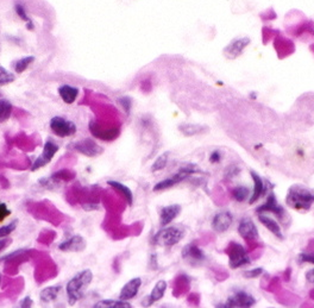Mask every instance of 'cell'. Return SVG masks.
Here are the masks:
<instances>
[{
	"label": "cell",
	"instance_id": "cell-1",
	"mask_svg": "<svg viewBox=\"0 0 314 308\" xmlns=\"http://www.w3.org/2000/svg\"><path fill=\"white\" fill-rule=\"evenodd\" d=\"M93 281V274L90 269H85L78 272L71 281L67 284L66 292L68 295L69 304H75L79 300L85 296L86 290L90 287L91 282Z\"/></svg>",
	"mask_w": 314,
	"mask_h": 308
},
{
	"label": "cell",
	"instance_id": "cell-2",
	"mask_svg": "<svg viewBox=\"0 0 314 308\" xmlns=\"http://www.w3.org/2000/svg\"><path fill=\"white\" fill-rule=\"evenodd\" d=\"M285 202L295 210H308L314 204V193L308 188L294 184L288 190Z\"/></svg>",
	"mask_w": 314,
	"mask_h": 308
},
{
	"label": "cell",
	"instance_id": "cell-3",
	"mask_svg": "<svg viewBox=\"0 0 314 308\" xmlns=\"http://www.w3.org/2000/svg\"><path fill=\"white\" fill-rule=\"evenodd\" d=\"M183 236H185L183 228H176V226L163 228L152 237V244L158 245V246L170 248L180 243Z\"/></svg>",
	"mask_w": 314,
	"mask_h": 308
},
{
	"label": "cell",
	"instance_id": "cell-4",
	"mask_svg": "<svg viewBox=\"0 0 314 308\" xmlns=\"http://www.w3.org/2000/svg\"><path fill=\"white\" fill-rule=\"evenodd\" d=\"M228 254V264L232 269L240 268L243 266H247L251 263L249 256H247L246 250L244 249L242 245L237 243H231L228 245V249L226 250Z\"/></svg>",
	"mask_w": 314,
	"mask_h": 308
},
{
	"label": "cell",
	"instance_id": "cell-5",
	"mask_svg": "<svg viewBox=\"0 0 314 308\" xmlns=\"http://www.w3.org/2000/svg\"><path fill=\"white\" fill-rule=\"evenodd\" d=\"M198 172V169L195 168V166H186L183 168H181L176 174H174L171 178H168L166 180L160 181L157 184H155L154 187V192H160V190H168V188H171L175 184H180L181 181H183L185 178H188L189 175H192L193 172Z\"/></svg>",
	"mask_w": 314,
	"mask_h": 308
},
{
	"label": "cell",
	"instance_id": "cell-6",
	"mask_svg": "<svg viewBox=\"0 0 314 308\" xmlns=\"http://www.w3.org/2000/svg\"><path fill=\"white\" fill-rule=\"evenodd\" d=\"M59 144L53 142V140H47L46 144H44L42 154L35 160L33 166H31V172H36L40 168H43L44 166L49 164L54 158V156L56 155V152H59Z\"/></svg>",
	"mask_w": 314,
	"mask_h": 308
},
{
	"label": "cell",
	"instance_id": "cell-7",
	"mask_svg": "<svg viewBox=\"0 0 314 308\" xmlns=\"http://www.w3.org/2000/svg\"><path fill=\"white\" fill-rule=\"evenodd\" d=\"M68 149L80 152L82 155L87 157H97L101 155L104 152L103 148L98 146V144L95 143L93 140H91V138H86V140H80V142L69 144Z\"/></svg>",
	"mask_w": 314,
	"mask_h": 308
},
{
	"label": "cell",
	"instance_id": "cell-8",
	"mask_svg": "<svg viewBox=\"0 0 314 308\" xmlns=\"http://www.w3.org/2000/svg\"><path fill=\"white\" fill-rule=\"evenodd\" d=\"M50 128L57 137H69L76 132V125L71 120L62 117H54L50 120Z\"/></svg>",
	"mask_w": 314,
	"mask_h": 308
},
{
	"label": "cell",
	"instance_id": "cell-9",
	"mask_svg": "<svg viewBox=\"0 0 314 308\" xmlns=\"http://www.w3.org/2000/svg\"><path fill=\"white\" fill-rule=\"evenodd\" d=\"M256 304V298L252 295L245 293V292H238L232 296L227 298L226 304H223L221 307H237V308H247L252 307Z\"/></svg>",
	"mask_w": 314,
	"mask_h": 308
},
{
	"label": "cell",
	"instance_id": "cell-10",
	"mask_svg": "<svg viewBox=\"0 0 314 308\" xmlns=\"http://www.w3.org/2000/svg\"><path fill=\"white\" fill-rule=\"evenodd\" d=\"M182 258L190 266H200L205 262L206 256L201 250L194 244H188L183 248Z\"/></svg>",
	"mask_w": 314,
	"mask_h": 308
},
{
	"label": "cell",
	"instance_id": "cell-11",
	"mask_svg": "<svg viewBox=\"0 0 314 308\" xmlns=\"http://www.w3.org/2000/svg\"><path fill=\"white\" fill-rule=\"evenodd\" d=\"M233 222V216L231 214L230 210H220L212 219V228L215 232L223 234L230 228L231 224Z\"/></svg>",
	"mask_w": 314,
	"mask_h": 308
},
{
	"label": "cell",
	"instance_id": "cell-12",
	"mask_svg": "<svg viewBox=\"0 0 314 308\" xmlns=\"http://www.w3.org/2000/svg\"><path fill=\"white\" fill-rule=\"evenodd\" d=\"M86 245H87V243H86L85 238L79 234H75L65 242H62L59 245V249L63 251V252H80V251H84L86 249Z\"/></svg>",
	"mask_w": 314,
	"mask_h": 308
},
{
	"label": "cell",
	"instance_id": "cell-13",
	"mask_svg": "<svg viewBox=\"0 0 314 308\" xmlns=\"http://www.w3.org/2000/svg\"><path fill=\"white\" fill-rule=\"evenodd\" d=\"M238 234L244 240L247 242L255 240L258 238V230H257L255 222L249 218H243L240 220L239 226H238Z\"/></svg>",
	"mask_w": 314,
	"mask_h": 308
},
{
	"label": "cell",
	"instance_id": "cell-14",
	"mask_svg": "<svg viewBox=\"0 0 314 308\" xmlns=\"http://www.w3.org/2000/svg\"><path fill=\"white\" fill-rule=\"evenodd\" d=\"M262 212L274 213V214L277 216L281 220H283V218H284L283 207L278 205V202H277V200H276V196H275L274 193H271L270 196H268V200H266V202L264 204V205H262L261 207H258V208L256 210L257 214H258V213H262Z\"/></svg>",
	"mask_w": 314,
	"mask_h": 308
},
{
	"label": "cell",
	"instance_id": "cell-15",
	"mask_svg": "<svg viewBox=\"0 0 314 308\" xmlns=\"http://www.w3.org/2000/svg\"><path fill=\"white\" fill-rule=\"evenodd\" d=\"M141 286H142L141 278H135L130 280L128 284L122 288V290H120V294H119L120 300H124V301L131 300V298H133L136 295L138 294V290H139V288H141Z\"/></svg>",
	"mask_w": 314,
	"mask_h": 308
},
{
	"label": "cell",
	"instance_id": "cell-16",
	"mask_svg": "<svg viewBox=\"0 0 314 308\" xmlns=\"http://www.w3.org/2000/svg\"><path fill=\"white\" fill-rule=\"evenodd\" d=\"M250 44V40L247 37H243V38H237L231 42L228 46L225 48L224 54L227 56V58H236L238 55H240L243 52V50L245 49L246 46Z\"/></svg>",
	"mask_w": 314,
	"mask_h": 308
},
{
	"label": "cell",
	"instance_id": "cell-17",
	"mask_svg": "<svg viewBox=\"0 0 314 308\" xmlns=\"http://www.w3.org/2000/svg\"><path fill=\"white\" fill-rule=\"evenodd\" d=\"M181 212L180 205H169L166 207H162L160 210V224L161 226L169 225Z\"/></svg>",
	"mask_w": 314,
	"mask_h": 308
},
{
	"label": "cell",
	"instance_id": "cell-18",
	"mask_svg": "<svg viewBox=\"0 0 314 308\" xmlns=\"http://www.w3.org/2000/svg\"><path fill=\"white\" fill-rule=\"evenodd\" d=\"M166 289H167V282L163 281V280L158 281L156 286L154 287V289L151 290L150 295H149L147 301H145L143 306H145V307L151 306V304L154 302H157V301H160L161 298H163L164 293H166Z\"/></svg>",
	"mask_w": 314,
	"mask_h": 308
},
{
	"label": "cell",
	"instance_id": "cell-19",
	"mask_svg": "<svg viewBox=\"0 0 314 308\" xmlns=\"http://www.w3.org/2000/svg\"><path fill=\"white\" fill-rule=\"evenodd\" d=\"M90 130L95 137L100 138L103 140H113L118 137L119 130L118 128H114V130H107V131H101L98 125L95 122H92L90 124Z\"/></svg>",
	"mask_w": 314,
	"mask_h": 308
},
{
	"label": "cell",
	"instance_id": "cell-20",
	"mask_svg": "<svg viewBox=\"0 0 314 308\" xmlns=\"http://www.w3.org/2000/svg\"><path fill=\"white\" fill-rule=\"evenodd\" d=\"M59 94L61 96V99L68 105H71L76 100L79 96V90L76 87L69 86V84H62L59 88Z\"/></svg>",
	"mask_w": 314,
	"mask_h": 308
},
{
	"label": "cell",
	"instance_id": "cell-21",
	"mask_svg": "<svg viewBox=\"0 0 314 308\" xmlns=\"http://www.w3.org/2000/svg\"><path fill=\"white\" fill-rule=\"evenodd\" d=\"M251 176H252V180H253V192H252V196L250 198L249 204L252 205L255 204L259 198L262 196L263 192H264V184H263L262 178L258 174H256L255 172H251Z\"/></svg>",
	"mask_w": 314,
	"mask_h": 308
},
{
	"label": "cell",
	"instance_id": "cell-22",
	"mask_svg": "<svg viewBox=\"0 0 314 308\" xmlns=\"http://www.w3.org/2000/svg\"><path fill=\"white\" fill-rule=\"evenodd\" d=\"M258 220H259V222H261V224L264 226L265 228H268V230L275 236V237L280 238V240H282V238H283V234H282V232H281L280 225H278L274 219L269 218V216H262L261 213H259V214H258Z\"/></svg>",
	"mask_w": 314,
	"mask_h": 308
},
{
	"label": "cell",
	"instance_id": "cell-23",
	"mask_svg": "<svg viewBox=\"0 0 314 308\" xmlns=\"http://www.w3.org/2000/svg\"><path fill=\"white\" fill-rule=\"evenodd\" d=\"M107 184H109V186H111L112 188H114V190H116L117 192H119V193L122 194L124 198H125L126 202H128L130 206L132 205L133 204V194H132L131 190H130L128 186L120 184V182H118V181H112V180L107 181Z\"/></svg>",
	"mask_w": 314,
	"mask_h": 308
},
{
	"label": "cell",
	"instance_id": "cell-24",
	"mask_svg": "<svg viewBox=\"0 0 314 308\" xmlns=\"http://www.w3.org/2000/svg\"><path fill=\"white\" fill-rule=\"evenodd\" d=\"M61 289H62L61 286H53V287L44 288L40 294L41 301H42L43 304L53 302V301L57 298L60 292H61Z\"/></svg>",
	"mask_w": 314,
	"mask_h": 308
},
{
	"label": "cell",
	"instance_id": "cell-25",
	"mask_svg": "<svg viewBox=\"0 0 314 308\" xmlns=\"http://www.w3.org/2000/svg\"><path fill=\"white\" fill-rule=\"evenodd\" d=\"M94 308H131L128 301L124 300H101L93 306Z\"/></svg>",
	"mask_w": 314,
	"mask_h": 308
},
{
	"label": "cell",
	"instance_id": "cell-26",
	"mask_svg": "<svg viewBox=\"0 0 314 308\" xmlns=\"http://www.w3.org/2000/svg\"><path fill=\"white\" fill-rule=\"evenodd\" d=\"M179 130L182 132L185 136H194V134H202V132L207 131L208 128L206 126H202V125L198 124H185L179 126Z\"/></svg>",
	"mask_w": 314,
	"mask_h": 308
},
{
	"label": "cell",
	"instance_id": "cell-27",
	"mask_svg": "<svg viewBox=\"0 0 314 308\" xmlns=\"http://www.w3.org/2000/svg\"><path fill=\"white\" fill-rule=\"evenodd\" d=\"M12 104L8 99H0V124L5 122L11 117Z\"/></svg>",
	"mask_w": 314,
	"mask_h": 308
},
{
	"label": "cell",
	"instance_id": "cell-28",
	"mask_svg": "<svg viewBox=\"0 0 314 308\" xmlns=\"http://www.w3.org/2000/svg\"><path fill=\"white\" fill-rule=\"evenodd\" d=\"M34 61H35L34 56H25V58H22L17 60V61H16L14 64L15 72L18 74L23 73V72L27 70V69L29 68V66L33 64Z\"/></svg>",
	"mask_w": 314,
	"mask_h": 308
},
{
	"label": "cell",
	"instance_id": "cell-29",
	"mask_svg": "<svg viewBox=\"0 0 314 308\" xmlns=\"http://www.w3.org/2000/svg\"><path fill=\"white\" fill-rule=\"evenodd\" d=\"M168 157H169V152H163L162 155L158 156L157 158L155 160L154 164L151 166V172H158L166 168L168 163Z\"/></svg>",
	"mask_w": 314,
	"mask_h": 308
},
{
	"label": "cell",
	"instance_id": "cell-30",
	"mask_svg": "<svg viewBox=\"0 0 314 308\" xmlns=\"http://www.w3.org/2000/svg\"><path fill=\"white\" fill-rule=\"evenodd\" d=\"M232 196L234 200L238 201V202H243V201L246 200L247 196H249V188L244 186L236 187L232 190Z\"/></svg>",
	"mask_w": 314,
	"mask_h": 308
},
{
	"label": "cell",
	"instance_id": "cell-31",
	"mask_svg": "<svg viewBox=\"0 0 314 308\" xmlns=\"http://www.w3.org/2000/svg\"><path fill=\"white\" fill-rule=\"evenodd\" d=\"M15 78L16 76L14 73L9 72L4 67H0V86H5V84L14 82Z\"/></svg>",
	"mask_w": 314,
	"mask_h": 308
},
{
	"label": "cell",
	"instance_id": "cell-32",
	"mask_svg": "<svg viewBox=\"0 0 314 308\" xmlns=\"http://www.w3.org/2000/svg\"><path fill=\"white\" fill-rule=\"evenodd\" d=\"M239 172H240V168L237 164L228 166L224 172L225 180H232L233 178H236L237 175H239Z\"/></svg>",
	"mask_w": 314,
	"mask_h": 308
},
{
	"label": "cell",
	"instance_id": "cell-33",
	"mask_svg": "<svg viewBox=\"0 0 314 308\" xmlns=\"http://www.w3.org/2000/svg\"><path fill=\"white\" fill-rule=\"evenodd\" d=\"M17 224H18L17 220H14V222H10L9 225H5V226H3V228H0V238H5L11 234L12 232L17 228Z\"/></svg>",
	"mask_w": 314,
	"mask_h": 308
},
{
	"label": "cell",
	"instance_id": "cell-34",
	"mask_svg": "<svg viewBox=\"0 0 314 308\" xmlns=\"http://www.w3.org/2000/svg\"><path fill=\"white\" fill-rule=\"evenodd\" d=\"M15 10H16V14H17V16L19 18H21L22 20H24L25 23H33V20H31V18L28 16L27 10H25V8L23 5L16 4Z\"/></svg>",
	"mask_w": 314,
	"mask_h": 308
},
{
	"label": "cell",
	"instance_id": "cell-35",
	"mask_svg": "<svg viewBox=\"0 0 314 308\" xmlns=\"http://www.w3.org/2000/svg\"><path fill=\"white\" fill-rule=\"evenodd\" d=\"M263 274V269L262 268H255L252 270H249V272H244V278H256L258 276H261Z\"/></svg>",
	"mask_w": 314,
	"mask_h": 308
},
{
	"label": "cell",
	"instance_id": "cell-36",
	"mask_svg": "<svg viewBox=\"0 0 314 308\" xmlns=\"http://www.w3.org/2000/svg\"><path fill=\"white\" fill-rule=\"evenodd\" d=\"M119 104L122 105V108L125 110L126 113L130 112V110H131V99H130L129 96H123V98H120Z\"/></svg>",
	"mask_w": 314,
	"mask_h": 308
},
{
	"label": "cell",
	"instance_id": "cell-37",
	"mask_svg": "<svg viewBox=\"0 0 314 308\" xmlns=\"http://www.w3.org/2000/svg\"><path fill=\"white\" fill-rule=\"evenodd\" d=\"M10 214H11V210L8 208L6 204L4 202L0 204V222H2L3 220H4L6 216H9Z\"/></svg>",
	"mask_w": 314,
	"mask_h": 308
},
{
	"label": "cell",
	"instance_id": "cell-38",
	"mask_svg": "<svg viewBox=\"0 0 314 308\" xmlns=\"http://www.w3.org/2000/svg\"><path fill=\"white\" fill-rule=\"evenodd\" d=\"M299 258H300L301 262L310 263L314 266V252H312V254H301L299 256Z\"/></svg>",
	"mask_w": 314,
	"mask_h": 308
},
{
	"label": "cell",
	"instance_id": "cell-39",
	"mask_svg": "<svg viewBox=\"0 0 314 308\" xmlns=\"http://www.w3.org/2000/svg\"><path fill=\"white\" fill-rule=\"evenodd\" d=\"M34 304V301L31 300V298L30 296H27V298H24L23 300L21 301V302H19V307H22V308H25V307H31Z\"/></svg>",
	"mask_w": 314,
	"mask_h": 308
},
{
	"label": "cell",
	"instance_id": "cell-40",
	"mask_svg": "<svg viewBox=\"0 0 314 308\" xmlns=\"http://www.w3.org/2000/svg\"><path fill=\"white\" fill-rule=\"evenodd\" d=\"M220 160H221V152H213L211 154V156H209V161H211L212 163L220 162Z\"/></svg>",
	"mask_w": 314,
	"mask_h": 308
},
{
	"label": "cell",
	"instance_id": "cell-41",
	"mask_svg": "<svg viewBox=\"0 0 314 308\" xmlns=\"http://www.w3.org/2000/svg\"><path fill=\"white\" fill-rule=\"evenodd\" d=\"M25 251H27L25 249H21V250H18V251H15L14 254H8V256H5L4 258H2V260H9L15 258V256H19V254H24Z\"/></svg>",
	"mask_w": 314,
	"mask_h": 308
},
{
	"label": "cell",
	"instance_id": "cell-42",
	"mask_svg": "<svg viewBox=\"0 0 314 308\" xmlns=\"http://www.w3.org/2000/svg\"><path fill=\"white\" fill-rule=\"evenodd\" d=\"M306 280L308 284L314 286V268L308 270V272H306Z\"/></svg>",
	"mask_w": 314,
	"mask_h": 308
},
{
	"label": "cell",
	"instance_id": "cell-43",
	"mask_svg": "<svg viewBox=\"0 0 314 308\" xmlns=\"http://www.w3.org/2000/svg\"><path fill=\"white\" fill-rule=\"evenodd\" d=\"M11 243V240H10V238H2V240H0V252H2L3 250L5 249V248H8V245Z\"/></svg>",
	"mask_w": 314,
	"mask_h": 308
}]
</instances>
